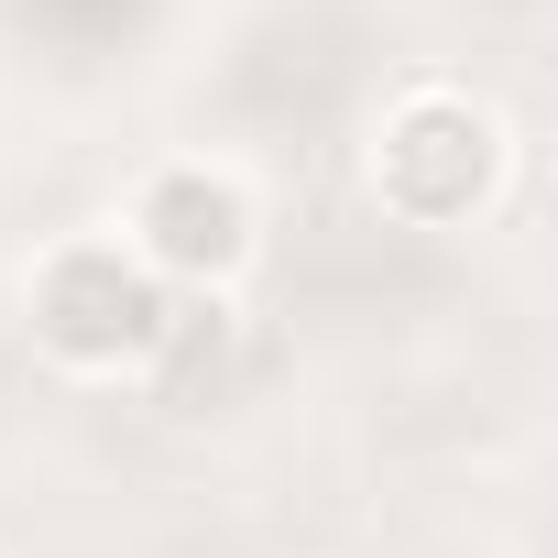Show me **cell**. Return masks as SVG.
<instances>
[{
    "label": "cell",
    "instance_id": "obj_2",
    "mask_svg": "<svg viewBox=\"0 0 558 558\" xmlns=\"http://www.w3.org/2000/svg\"><path fill=\"white\" fill-rule=\"evenodd\" d=\"M493 165H504L493 110H471V99H449V88L405 99V110L373 132V186H384V208L416 219V230L471 219V208L493 197Z\"/></svg>",
    "mask_w": 558,
    "mask_h": 558
},
{
    "label": "cell",
    "instance_id": "obj_1",
    "mask_svg": "<svg viewBox=\"0 0 558 558\" xmlns=\"http://www.w3.org/2000/svg\"><path fill=\"white\" fill-rule=\"evenodd\" d=\"M34 340L77 373H121L165 340V286L121 252V241H66L34 274Z\"/></svg>",
    "mask_w": 558,
    "mask_h": 558
},
{
    "label": "cell",
    "instance_id": "obj_3",
    "mask_svg": "<svg viewBox=\"0 0 558 558\" xmlns=\"http://www.w3.org/2000/svg\"><path fill=\"white\" fill-rule=\"evenodd\" d=\"M132 230H143L132 263L143 274H175V286H230V274L252 263V197L230 175H208V165H165L143 186Z\"/></svg>",
    "mask_w": 558,
    "mask_h": 558
}]
</instances>
